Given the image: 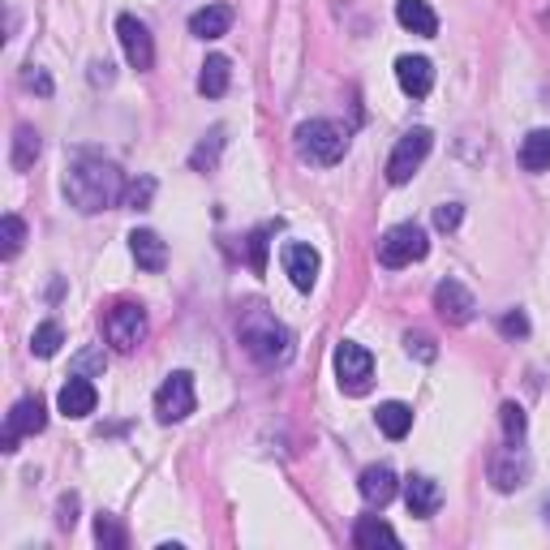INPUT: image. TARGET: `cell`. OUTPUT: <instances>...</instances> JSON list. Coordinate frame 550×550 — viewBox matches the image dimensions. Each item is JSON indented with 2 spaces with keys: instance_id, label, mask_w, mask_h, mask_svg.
Wrapping results in <instances>:
<instances>
[{
  "instance_id": "7402d4cb",
  "label": "cell",
  "mask_w": 550,
  "mask_h": 550,
  "mask_svg": "<svg viewBox=\"0 0 550 550\" xmlns=\"http://www.w3.org/2000/svg\"><path fill=\"white\" fill-rule=\"evenodd\" d=\"M374 422H379V430L387 434V439H404V434L413 430V409L409 404H400V400H387V404H379Z\"/></svg>"
},
{
  "instance_id": "74e56055",
  "label": "cell",
  "mask_w": 550,
  "mask_h": 550,
  "mask_svg": "<svg viewBox=\"0 0 550 550\" xmlns=\"http://www.w3.org/2000/svg\"><path fill=\"white\" fill-rule=\"evenodd\" d=\"M74 512H78V495H65L61 499V529H74V520H78Z\"/></svg>"
},
{
  "instance_id": "d6a6232c",
  "label": "cell",
  "mask_w": 550,
  "mask_h": 550,
  "mask_svg": "<svg viewBox=\"0 0 550 550\" xmlns=\"http://www.w3.org/2000/svg\"><path fill=\"white\" fill-rule=\"evenodd\" d=\"M460 220H465V207H460V202H443V207L434 211V228H443V233H452Z\"/></svg>"
},
{
  "instance_id": "4316f807",
  "label": "cell",
  "mask_w": 550,
  "mask_h": 550,
  "mask_svg": "<svg viewBox=\"0 0 550 550\" xmlns=\"http://www.w3.org/2000/svg\"><path fill=\"white\" fill-rule=\"evenodd\" d=\"M22 245H26V224L18 220V215H5V220H0V254L13 258Z\"/></svg>"
},
{
  "instance_id": "30bf717a",
  "label": "cell",
  "mask_w": 550,
  "mask_h": 550,
  "mask_svg": "<svg viewBox=\"0 0 550 550\" xmlns=\"http://www.w3.org/2000/svg\"><path fill=\"white\" fill-rule=\"evenodd\" d=\"M434 310H439L443 323H452V327H465L473 323V310H477V301L473 293L460 280H443L439 288H434Z\"/></svg>"
},
{
  "instance_id": "7c38bea8",
  "label": "cell",
  "mask_w": 550,
  "mask_h": 550,
  "mask_svg": "<svg viewBox=\"0 0 550 550\" xmlns=\"http://www.w3.org/2000/svg\"><path fill=\"white\" fill-rule=\"evenodd\" d=\"M525 477H529V456L520 443H508L490 460V482H495V490H516V486H525Z\"/></svg>"
},
{
  "instance_id": "8992f818",
  "label": "cell",
  "mask_w": 550,
  "mask_h": 550,
  "mask_svg": "<svg viewBox=\"0 0 550 550\" xmlns=\"http://www.w3.org/2000/svg\"><path fill=\"white\" fill-rule=\"evenodd\" d=\"M430 129H409L400 142H396V151L387 155V181L392 185H404V181H413V172L426 164V155H430Z\"/></svg>"
},
{
  "instance_id": "9a60e30c",
  "label": "cell",
  "mask_w": 550,
  "mask_h": 550,
  "mask_svg": "<svg viewBox=\"0 0 550 550\" xmlns=\"http://www.w3.org/2000/svg\"><path fill=\"white\" fill-rule=\"evenodd\" d=\"M95 404H99V396H95V383L86 379V374H74V379L61 387V396H56V409L65 417H91Z\"/></svg>"
},
{
  "instance_id": "9c48e42d",
  "label": "cell",
  "mask_w": 550,
  "mask_h": 550,
  "mask_svg": "<svg viewBox=\"0 0 550 550\" xmlns=\"http://www.w3.org/2000/svg\"><path fill=\"white\" fill-rule=\"evenodd\" d=\"M117 39H121V48H125V61L134 65V69H151L155 65L151 31L134 18V13H121V18H117Z\"/></svg>"
},
{
  "instance_id": "4dcf8cb0",
  "label": "cell",
  "mask_w": 550,
  "mask_h": 550,
  "mask_svg": "<svg viewBox=\"0 0 550 550\" xmlns=\"http://www.w3.org/2000/svg\"><path fill=\"white\" fill-rule=\"evenodd\" d=\"M404 349H409V357H417V361L439 357V349H434V340L426 336V331H409V336H404Z\"/></svg>"
},
{
  "instance_id": "f546056e",
  "label": "cell",
  "mask_w": 550,
  "mask_h": 550,
  "mask_svg": "<svg viewBox=\"0 0 550 550\" xmlns=\"http://www.w3.org/2000/svg\"><path fill=\"white\" fill-rule=\"evenodd\" d=\"M503 434H508V443L525 439V409L520 404H503Z\"/></svg>"
},
{
  "instance_id": "6da1fadb",
  "label": "cell",
  "mask_w": 550,
  "mask_h": 550,
  "mask_svg": "<svg viewBox=\"0 0 550 550\" xmlns=\"http://www.w3.org/2000/svg\"><path fill=\"white\" fill-rule=\"evenodd\" d=\"M125 190L129 185L121 177V168L108 164V159H99V155H78L65 172V198L74 202L82 215L117 207V202L125 198Z\"/></svg>"
},
{
  "instance_id": "836d02e7",
  "label": "cell",
  "mask_w": 550,
  "mask_h": 550,
  "mask_svg": "<svg viewBox=\"0 0 550 550\" xmlns=\"http://www.w3.org/2000/svg\"><path fill=\"white\" fill-rule=\"evenodd\" d=\"M499 331H503L508 340H520V336H529V318L520 314V310H508V314L499 318Z\"/></svg>"
},
{
  "instance_id": "603a6c76",
  "label": "cell",
  "mask_w": 550,
  "mask_h": 550,
  "mask_svg": "<svg viewBox=\"0 0 550 550\" xmlns=\"http://www.w3.org/2000/svg\"><path fill=\"white\" fill-rule=\"evenodd\" d=\"M520 168L525 172H546L550 168V129H533L520 142Z\"/></svg>"
},
{
  "instance_id": "2e32d148",
  "label": "cell",
  "mask_w": 550,
  "mask_h": 550,
  "mask_svg": "<svg viewBox=\"0 0 550 550\" xmlns=\"http://www.w3.org/2000/svg\"><path fill=\"white\" fill-rule=\"evenodd\" d=\"M404 503H409V512L417 516V520H426V516H434L439 512V503H443V490H439V482L434 477H409L404 482Z\"/></svg>"
},
{
  "instance_id": "484cf974",
  "label": "cell",
  "mask_w": 550,
  "mask_h": 550,
  "mask_svg": "<svg viewBox=\"0 0 550 550\" xmlns=\"http://www.w3.org/2000/svg\"><path fill=\"white\" fill-rule=\"evenodd\" d=\"M61 344H65L61 323H39L35 327V340H31V353L35 357H56V353H61Z\"/></svg>"
},
{
  "instance_id": "3957f363",
  "label": "cell",
  "mask_w": 550,
  "mask_h": 550,
  "mask_svg": "<svg viewBox=\"0 0 550 550\" xmlns=\"http://www.w3.org/2000/svg\"><path fill=\"white\" fill-rule=\"evenodd\" d=\"M297 155L306 159V164H318V168H331V164H340L344 151H349V134L336 125V121H327V117H314L306 125H297Z\"/></svg>"
},
{
  "instance_id": "5bb4252c",
  "label": "cell",
  "mask_w": 550,
  "mask_h": 550,
  "mask_svg": "<svg viewBox=\"0 0 550 550\" xmlns=\"http://www.w3.org/2000/svg\"><path fill=\"white\" fill-rule=\"evenodd\" d=\"M396 82H400V91L409 99H426L430 86H434V69H430L426 56H400V61H396Z\"/></svg>"
},
{
  "instance_id": "44dd1931",
  "label": "cell",
  "mask_w": 550,
  "mask_h": 550,
  "mask_svg": "<svg viewBox=\"0 0 550 550\" xmlns=\"http://www.w3.org/2000/svg\"><path fill=\"white\" fill-rule=\"evenodd\" d=\"M228 26H233V9H228V5H207V9H198L190 18V35L220 39V35H228Z\"/></svg>"
},
{
  "instance_id": "277c9868",
  "label": "cell",
  "mask_w": 550,
  "mask_h": 550,
  "mask_svg": "<svg viewBox=\"0 0 550 550\" xmlns=\"http://www.w3.org/2000/svg\"><path fill=\"white\" fill-rule=\"evenodd\" d=\"M426 254H430V241H426L422 224H396V228H387L383 241H379V263L392 267V271L422 263Z\"/></svg>"
},
{
  "instance_id": "ac0fdd59",
  "label": "cell",
  "mask_w": 550,
  "mask_h": 550,
  "mask_svg": "<svg viewBox=\"0 0 550 550\" xmlns=\"http://www.w3.org/2000/svg\"><path fill=\"white\" fill-rule=\"evenodd\" d=\"M396 22L404 26V31L422 35V39H430L434 31H439V18H434L430 0H396Z\"/></svg>"
},
{
  "instance_id": "5b68a950",
  "label": "cell",
  "mask_w": 550,
  "mask_h": 550,
  "mask_svg": "<svg viewBox=\"0 0 550 550\" xmlns=\"http://www.w3.org/2000/svg\"><path fill=\"white\" fill-rule=\"evenodd\" d=\"M104 336L117 353H134L142 340H147V310L134 306V301H121L112 306L108 318H104Z\"/></svg>"
},
{
  "instance_id": "8d00e7d4",
  "label": "cell",
  "mask_w": 550,
  "mask_h": 550,
  "mask_svg": "<svg viewBox=\"0 0 550 550\" xmlns=\"http://www.w3.org/2000/svg\"><path fill=\"white\" fill-rule=\"evenodd\" d=\"M91 370H104V353H82L78 361H74V374H91Z\"/></svg>"
},
{
  "instance_id": "83f0119b",
  "label": "cell",
  "mask_w": 550,
  "mask_h": 550,
  "mask_svg": "<svg viewBox=\"0 0 550 550\" xmlns=\"http://www.w3.org/2000/svg\"><path fill=\"white\" fill-rule=\"evenodd\" d=\"M220 147H224V129H211V142H202V147L190 155V164L202 172V168H215V159H220Z\"/></svg>"
},
{
  "instance_id": "1f68e13d",
  "label": "cell",
  "mask_w": 550,
  "mask_h": 550,
  "mask_svg": "<svg viewBox=\"0 0 550 550\" xmlns=\"http://www.w3.org/2000/svg\"><path fill=\"white\" fill-rule=\"evenodd\" d=\"M267 237H271V224L267 228H258V233L250 237V267L263 275L267 271Z\"/></svg>"
},
{
  "instance_id": "d4e9b609",
  "label": "cell",
  "mask_w": 550,
  "mask_h": 550,
  "mask_svg": "<svg viewBox=\"0 0 550 550\" xmlns=\"http://www.w3.org/2000/svg\"><path fill=\"white\" fill-rule=\"evenodd\" d=\"M228 78H233L228 56H207V65H202V74H198V91L207 99H220L228 91Z\"/></svg>"
},
{
  "instance_id": "7a4b0ae2",
  "label": "cell",
  "mask_w": 550,
  "mask_h": 550,
  "mask_svg": "<svg viewBox=\"0 0 550 550\" xmlns=\"http://www.w3.org/2000/svg\"><path fill=\"white\" fill-rule=\"evenodd\" d=\"M241 344H245V353L254 361H263V366H284V361L293 357V331L275 314H267L263 306L241 314Z\"/></svg>"
},
{
  "instance_id": "52a82bcc",
  "label": "cell",
  "mask_w": 550,
  "mask_h": 550,
  "mask_svg": "<svg viewBox=\"0 0 550 550\" xmlns=\"http://www.w3.org/2000/svg\"><path fill=\"white\" fill-rule=\"evenodd\" d=\"M336 379H340V392L344 396H366L370 392V379H374V357L361 349V344L344 340L336 349Z\"/></svg>"
},
{
  "instance_id": "f35d334b",
  "label": "cell",
  "mask_w": 550,
  "mask_h": 550,
  "mask_svg": "<svg viewBox=\"0 0 550 550\" xmlns=\"http://www.w3.org/2000/svg\"><path fill=\"white\" fill-rule=\"evenodd\" d=\"M91 69H95V74H91L95 82H112V65H108V61H95Z\"/></svg>"
},
{
  "instance_id": "f1b7e54d",
  "label": "cell",
  "mask_w": 550,
  "mask_h": 550,
  "mask_svg": "<svg viewBox=\"0 0 550 550\" xmlns=\"http://www.w3.org/2000/svg\"><path fill=\"white\" fill-rule=\"evenodd\" d=\"M95 538H99V546H104V550L125 546V533H121V525H117L112 516H99V520H95Z\"/></svg>"
},
{
  "instance_id": "8fae6325",
  "label": "cell",
  "mask_w": 550,
  "mask_h": 550,
  "mask_svg": "<svg viewBox=\"0 0 550 550\" xmlns=\"http://www.w3.org/2000/svg\"><path fill=\"white\" fill-rule=\"evenodd\" d=\"M43 426H48V409H43V400H18L5 422V452H18V439L22 434H39Z\"/></svg>"
},
{
  "instance_id": "ffe728a7",
  "label": "cell",
  "mask_w": 550,
  "mask_h": 550,
  "mask_svg": "<svg viewBox=\"0 0 550 550\" xmlns=\"http://www.w3.org/2000/svg\"><path fill=\"white\" fill-rule=\"evenodd\" d=\"M353 546L357 550H379V546H400V533L379 516H361L353 529Z\"/></svg>"
},
{
  "instance_id": "e0dca14e",
  "label": "cell",
  "mask_w": 550,
  "mask_h": 550,
  "mask_svg": "<svg viewBox=\"0 0 550 550\" xmlns=\"http://www.w3.org/2000/svg\"><path fill=\"white\" fill-rule=\"evenodd\" d=\"M361 499L370 503V508H387V503L396 499V473L387 465H370L366 473H361Z\"/></svg>"
},
{
  "instance_id": "ba28073f",
  "label": "cell",
  "mask_w": 550,
  "mask_h": 550,
  "mask_svg": "<svg viewBox=\"0 0 550 550\" xmlns=\"http://www.w3.org/2000/svg\"><path fill=\"white\" fill-rule=\"evenodd\" d=\"M194 404H198V396H194V379H190L185 370L168 374L164 387L155 392V413H159V422H185V417L194 413Z\"/></svg>"
},
{
  "instance_id": "4fadbf2b",
  "label": "cell",
  "mask_w": 550,
  "mask_h": 550,
  "mask_svg": "<svg viewBox=\"0 0 550 550\" xmlns=\"http://www.w3.org/2000/svg\"><path fill=\"white\" fill-rule=\"evenodd\" d=\"M280 258H284V275H288V280H293L301 293H310L314 280H318V250H314V245H306V241H288Z\"/></svg>"
},
{
  "instance_id": "cb8c5ba5",
  "label": "cell",
  "mask_w": 550,
  "mask_h": 550,
  "mask_svg": "<svg viewBox=\"0 0 550 550\" xmlns=\"http://www.w3.org/2000/svg\"><path fill=\"white\" fill-rule=\"evenodd\" d=\"M39 134L31 125H18L13 129V151H9V164H13V172H26V168H35V159H39Z\"/></svg>"
},
{
  "instance_id": "e575fe53",
  "label": "cell",
  "mask_w": 550,
  "mask_h": 550,
  "mask_svg": "<svg viewBox=\"0 0 550 550\" xmlns=\"http://www.w3.org/2000/svg\"><path fill=\"white\" fill-rule=\"evenodd\" d=\"M151 194H155V181H151V177H142V181H134V185L125 190V202H129L134 211H142V207L151 202Z\"/></svg>"
},
{
  "instance_id": "d590c367",
  "label": "cell",
  "mask_w": 550,
  "mask_h": 550,
  "mask_svg": "<svg viewBox=\"0 0 550 550\" xmlns=\"http://www.w3.org/2000/svg\"><path fill=\"white\" fill-rule=\"evenodd\" d=\"M22 82L31 86V91H39V95H52V78L43 74V69H35V65H31V69H26V74H22Z\"/></svg>"
},
{
  "instance_id": "d6986e66",
  "label": "cell",
  "mask_w": 550,
  "mask_h": 550,
  "mask_svg": "<svg viewBox=\"0 0 550 550\" xmlns=\"http://www.w3.org/2000/svg\"><path fill=\"white\" fill-rule=\"evenodd\" d=\"M129 250H134V263L142 271H164L168 267V245L159 241L151 228H138V233L129 237Z\"/></svg>"
}]
</instances>
